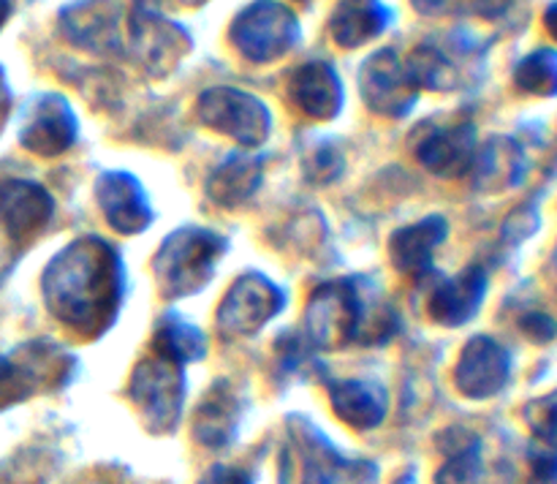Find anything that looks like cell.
Returning a JSON list of instances; mask_svg holds the SVG:
<instances>
[{
    "label": "cell",
    "mask_w": 557,
    "mask_h": 484,
    "mask_svg": "<svg viewBox=\"0 0 557 484\" xmlns=\"http://www.w3.org/2000/svg\"><path fill=\"white\" fill-rule=\"evenodd\" d=\"M528 419L539 435H544L547 440H557V392L533 402L528 408Z\"/></svg>",
    "instance_id": "obj_26"
},
{
    "label": "cell",
    "mask_w": 557,
    "mask_h": 484,
    "mask_svg": "<svg viewBox=\"0 0 557 484\" xmlns=\"http://www.w3.org/2000/svg\"><path fill=\"white\" fill-rule=\"evenodd\" d=\"M199 484H253V479L237 466H215L205 473Z\"/></svg>",
    "instance_id": "obj_27"
},
{
    "label": "cell",
    "mask_w": 557,
    "mask_h": 484,
    "mask_svg": "<svg viewBox=\"0 0 557 484\" xmlns=\"http://www.w3.org/2000/svg\"><path fill=\"white\" fill-rule=\"evenodd\" d=\"M362 96L370 107L389 117H400L413 103V82L408 69H400L395 52H379L362 69Z\"/></svg>",
    "instance_id": "obj_15"
},
{
    "label": "cell",
    "mask_w": 557,
    "mask_h": 484,
    "mask_svg": "<svg viewBox=\"0 0 557 484\" xmlns=\"http://www.w3.org/2000/svg\"><path fill=\"white\" fill-rule=\"evenodd\" d=\"M232 38L250 60H272L297 41V22L283 5L264 0L239 14Z\"/></svg>",
    "instance_id": "obj_9"
},
{
    "label": "cell",
    "mask_w": 557,
    "mask_h": 484,
    "mask_svg": "<svg viewBox=\"0 0 557 484\" xmlns=\"http://www.w3.org/2000/svg\"><path fill=\"white\" fill-rule=\"evenodd\" d=\"M286 305V294L264 275H243L221 299L215 324L223 337L256 335L267 321L275 319Z\"/></svg>",
    "instance_id": "obj_6"
},
{
    "label": "cell",
    "mask_w": 557,
    "mask_h": 484,
    "mask_svg": "<svg viewBox=\"0 0 557 484\" xmlns=\"http://www.w3.org/2000/svg\"><path fill=\"white\" fill-rule=\"evenodd\" d=\"M487 294V275L482 266L471 264L455 277H446L433 288L428 302V313L441 326H462L479 313L482 299Z\"/></svg>",
    "instance_id": "obj_14"
},
{
    "label": "cell",
    "mask_w": 557,
    "mask_h": 484,
    "mask_svg": "<svg viewBox=\"0 0 557 484\" xmlns=\"http://www.w3.org/2000/svg\"><path fill=\"white\" fill-rule=\"evenodd\" d=\"M128 397L145 419L150 433H172L183 417L185 373L183 364L152 351L134 368L128 381Z\"/></svg>",
    "instance_id": "obj_4"
},
{
    "label": "cell",
    "mask_w": 557,
    "mask_h": 484,
    "mask_svg": "<svg viewBox=\"0 0 557 484\" xmlns=\"http://www.w3.org/2000/svg\"><path fill=\"white\" fill-rule=\"evenodd\" d=\"M152 351L177 364L196 362L207 351L205 332L190 324V321H185L183 315L169 313L158 321L156 335H152Z\"/></svg>",
    "instance_id": "obj_22"
},
{
    "label": "cell",
    "mask_w": 557,
    "mask_h": 484,
    "mask_svg": "<svg viewBox=\"0 0 557 484\" xmlns=\"http://www.w3.org/2000/svg\"><path fill=\"white\" fill-rule=\"evenodd\" d=\"M11 14V0H0V27H3V22L9 20Z\"/></svg>",
    "instance_id": "obj_30"
},
{
    "label": "cell",
    "mask_w": 557,
    "mask_h": 484,
    "mask_svg": "<svg viewBox=\"0 0 557 484\" xmlns=\"http://www.w3.org/2000/svg\"><path fill=\"white\" fill-rule=\"evenodd\" d=\"M511 375V357L498 340L487 335L471 337L455 368L457 389L473 400L498 395Z\"/></svg>",
    "instance_id": "obj_10"
},
{
    "label": "cell",
    "mask_w": 557,
    "mask_h": 484,
    "mask_svg": "<svg viewBox=\"0 0 557 484\" xmlns=\"http://www.w3.org/2000/svg\"><path fill=\"white\" fill-rule=\"evenodd\" d=\"M517 169L520 166H517L515 152L495 150V147H490L476 169V188L504 190V188H509V185H517V179H520Z\"/></svg>",
    "instance_id": "obj_24"
},
{
    "label": "cell",
    "mask_w": 557,
    "mask_h": 484,
    "mask_svg": "<svg viewBox=\"0 0 557 484\" xmlns=\"http://www.w3.org/2000/svg\"><path fill=\"white\" fill-rule=\"evenodd\" d=\"M199 117L243 147H259L270 134V112L264 103L232 87L207 90L199 101Z\"/></svg>",
    "instance_id": "obj_7"
},
{
    "label": "cell",
    "mask_w": 557,
    "mask_h": 484,
    "mask_svg": "<svg viewBox=\"0 0 557 484\" xmlns=\"http://www.w3.org/2000/svg\"><path fill=\"white\" fill-rule=\"evenodd\" d=\"M226 245V237L201 226H183L169 234L152 259V272L163 297L180 299L201 291Z\"/></svg>",
    "instance_id": "obj_3"
},
{
    "label": "cell",
    "mask_w": 557,
    "mask_h": 484,
    "mask_svg": "<svg viewBox=\"0 0 557 484\" xmlns=\"http://www.w3.org/2000/svg\"><path fill=\"white\" fill-rule=\"evenodd\" d=\"M96 199L117 234H141L152 223L150 199L134 174L103 172L96 183Z\"/></svg>",
    "instance_id": "obj_11"
},
{
    "label": "cell",
    "mask_w": 557,
    "mask_h": 484,
    "mask_svg": "<svg viewBox=\"0 0 557 484\" xmlns=\"http://www.w3.org/2000/svg\"><path fill=\"white\" fill-rule=\"evenodd\" d=\"M264 177V161L253 156H232L210 174L207 179V196L218 207H239L259 190Z\"/></svg>",
    "instance_id": "obj_20"
},
{
    "label": "cell",
    "mask_w": 557,
    "mask_h": 484,
    "mask_svg": "<svg viewBox=\"0 0 557 484\" xmlns=\"http://www.w3.org/2000/svg\"><path fill=\"white\" fill-rule=\"evenodd\" d=\"M41 291L54 319L92 340L112 326L123 305V261L101 237H76L47 264Z\"/></svg>",
    "instance_id": "obj_1"
},
{
    "label": "cell",
    "mask_w": 557,
    "mask_h": 484,
    "mask_svg": "<svg viewBox=\"0 0 557 484\" xmlns=\"http://www.w3.org/2000/svg\"><path fill=\"white\" fill-rule=\"evenodd\" d=\"M74 370V357L52 340L22 343L0 359V406L27 400L52 386H63Z\"/></svg>",
    "instance_id": "obj_5"
},
{
    "label": "cell",
    "mask_w": 557,
    "mask_h": 484,
    "mask_svg": "<svg viewBox=\"0 0 557 484\" xmlns=\"http://www.w3.org/2000/svg\"><path fill=\"white\" fill-rule=\"evenodd\" d=\"M522 330H525L528 335L536 337V340H549V337H553L557 332V326H555L553 319H547V315L533 313V315H528L525 321H522Z\"/></svg>",
    "instance_id": "obj_28"
},
{
    "label": "cell",
    "mask_w": 557,
    "mask_h": 484,
    "mask_svg": "<svg viewBox=\"0 0 557 484\" xmlns=\"http://www.w3.org/2000/svg\"><path fill=\"white\" fill-rule=\"evenodd\" d=\"M446 232H449V223L444 218L428 215L422 221L392 234L389 259L395 264V270L411 277L424 275L430 270V264H433L435 248L446 239Z\"/></svg>",
    "instance_id": "obj_16"
},
{
    "label": "cell",
    "mask_w": 557,
    "mask_h": 484,
    "mask_svg": "<svg viewBox=\"0 0 557 484\" xmlns=\"http://www.w3.org/2000/svg\"><path fill=\"white\" fill-rule=\"evenodd\" d=\"M417 158L438 177H462L473 166L471 125L435 128L417 145Z\"/></svg>",
    "instance_id": "obj_18"
},
{
    "label": "cell",
    "mask_w": 557,
    "mask_h": 484,
    "mask_svg": "<svg viewBox=\"0 0 557 484\" xmlns=\"http://www.w3.org/2000/svg\"><path fill=\"white\" fill-rule=\"evenodd\" d=\"M297 444L302 451V484H373L379 476L373 462L343 457L305 419H299Z\"/></svg>",
    "instance_id": "obj_8"
},
{
    "label": "cell",
    "mask_w": 557,
    "mask_h": 484,
    "mask_svg": "<svg viewBox=\"0 0 557 484\" xmlns=\"http://www.w3.org/2000/svg\"><path fill=\"white\" fill-rule=\"evenodd\" d=\"M237 419V395H234L232 386H228L226 381H218L215 386H210L205 400L196 406L190 430H194V438L199 440L201 446H207V449H221V446H226L228 440L234 438Z\"/></svg>",
    "instance_id": "obj_19"
},
{
    "label": "cell",
    "mask_w": 557,
    "mask_h": 484,
    "mask_svg": "<svg viewBox=\"0 0 557 484\" xmlns=\"http://www.w3.org/2000/svg\"><path fill=\"white\" fill-rule=\"evenodd\" d=\"M368 286L359 277L326 281L310 294L305 308V332L315 348H346L351 343L389 340V308H373Z\"/></svg>",
    "instance_id": "obj_2"
},
{
    "label": "cell",
    "mask_w": 557,
    "mask_h": 484,
    "mask_svg": "<svg viewBox=\"0 0 557 484\" xmlns=\"http://www.w3.org/2000/svg\"><path fill=\"white\" fill-rule=\"evenodd\" d=\"M292 92L297 107L315 120H330L341 112V82L326 63H310L299 69L294 76Z\"/></svg>",
    "instance_id": "obj_21"
},
{
    "label": "cell",
    "mask_w": 557,
    "mask_h": 484,
    "mask_svg": "<svg viewBox=\"0 0 557 484\" xmlns=\"http://www.w3.org/2000/svg\"><path fill=\"white\" fill-rule=\"evenodd\" d=\"M5 114H9V87H5L3 74H0V125L5 123Z\"/></svg>",
    "instance_id": "obj_29"
},
{
    "label": "cell",
    "mask_w": 557,
    "mask_h": 484,
    "mask_svg": "<svg viewBox=\"0 0 557 484\" xmlns=\"http://www.w3.org/2000/svg\"><path fill=\"white\" fill-rule=\"evenodd\" d=\"M76 139V120L69 103L58 96H41L22 120L20 141L36 156H60Z\"/></svg>",
    "instance_id": "obj_12"
},
{
    "label": "cell",
    "mask_w": 557,
    "mask_h": 484,
    "mask_svg": "<svg viewBox=\"0 0 557 484\" xmlns=\"http://www.w3.org/2000/svg\"><path fill=\"white\" fill-rule=\"evenodd\" d=\"M54 201L47 190L30 179L0 183V226L9 239H30L52 221Z\"/></svg>",
    "instance_id": "obj_13"
},
{
    "label": "cell",
    "mask_w": 557,
    "mask_h": 484,
    "mask_svg": "<svg viewBox=\"0 0 557 484\" xmlns=\"http://www.w3.org/2000/svg\"><path fill=\"white\" fill-rule=\"evenodd\" d=\"M386 25V11L379 3H368V0H351V3L341 5L332 20V33H335L337 44L343 47H359L381 27Z\"/></svg>",
    "instance_id": "obj_23"
},
{
    "label": "cell",
    "mask_w": 557,
    "mask_h": 484,
    "mask_svg": "<svg viewBox=\"0 0 557 484\" xmlns=\"http://www.w3.org/2000/svg\"><path fill=\"white\" fill-rule=\"evenodd\" d=\"M332 411L354 430H373L384 422L389 397L386 389L368 378H346L330 384Z\"/></svg>",
    "instance_id": "obj_17"
},
{
    "label": "cell",
    "mask_w": 557,
    "mask_h": 484,
    "mask_svg": "<svg viewBox=\"0 0 557 484\" xmlns=\"http://www.w3.org/2000/svg\"><path fill=\"white\" fill-rule=\"evenodd\" d=\"M479 479H482V460H479L476 440L468 438L466 444L451 449L449 460L435 476V484H479Z\"/></svg>",
    "instance_id": "obj_25"
}]
</instances>
